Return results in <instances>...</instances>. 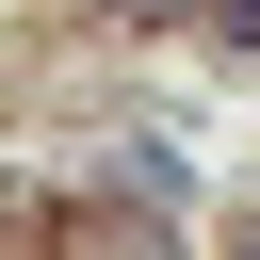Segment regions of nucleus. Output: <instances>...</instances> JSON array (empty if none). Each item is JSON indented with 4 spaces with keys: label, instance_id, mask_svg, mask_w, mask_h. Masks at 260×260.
<instances>
[{
    "label": "nucleus",
    "instance_id": "1",
    "mask_svg": "<svg viewBox=\"0 0 260 260\" xmlns=\"http://www.w3.org/2000/svg\"><path fill=\"white\" fill-rule=\"evenodd\" d=\"M244 260H260V228H244Z\"/></svg>",
    "mask_w": 260,
    "mask_h": 260
}]
</instances>
